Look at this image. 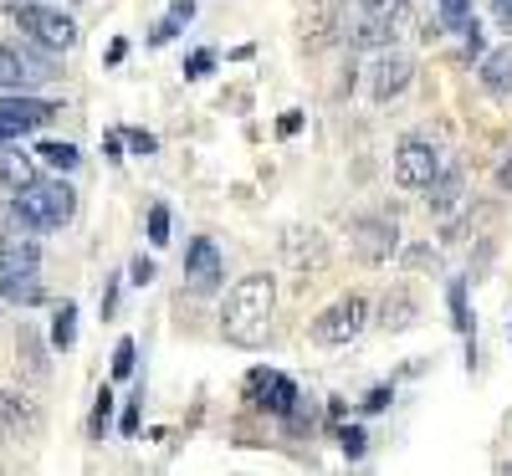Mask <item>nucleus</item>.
<instances>
[{
	"label": "nucleus",
	"instance_id": "nucleus-1",
	"mask_svg": "<svg viewBox=\"0 0 512 476\" xmlns=\"http://www.w3.org/2000/svg\"><path fill=\"white\" fill-rule=\"evenodd\" d=\"M272 313H277V282L267 272H251L226 292V313H221V333L236 349H256L272 333Z\"/></svg>",
	"mask_w": 512,
	"mask_h": 476
},
{
	"label": "nucleus",
	"instance_id": "nucleus-2",
	"mask_svg": "<svg viewBox=\"0 0 512 476\" xmlns=\"http://www.w3.org/2000/svg\"><path fill=\"white\" fill-rule=\"evenodd\" d=\"M72 215H77V190L62 180H31L11 200V221H21L26 231H57Z\"/></svg>",
	"mask_w": 512,
	"mask_h": 476
},
{
	"label": "nucleus",
	"instance_id": "nucleus-3",
	"mask_svg": "<svg viewBox=\"0 0 512 476\" xmlns=\"http://www.w3.org/2000/svg\"><path fill=\"white\" fill-rule=\"evenodd\" d=\"M410 21H415V11L405 6V0H379V6L359 11L349 41H354V47H379L384 52V47H395V41L410 31Z\"/></svg>",
	"mask_w": 512,
	"mask_h": 476
},
{
	"label": "nucleus",
	"instance_id": "nucleus-4",
	"mask_svg": "<svg viewBox=\"0 0 512 476\" xmlns=\"http://www.w3.org/2000/svg\"><path fill=\"white\" fill-rule=\"evenodd\" d=\"M364 323H369V302L359 292H349V297L328 302V308L313 318V343H323V349H344V343H354L364 333Z\"/></svg>",
	"mask_w": 512,
	"mask_h": 476
},
{
	"label": "nucleus",
	"instance_id": "nucleus-5",
	"mask_svg": "<svg viewBox=\"0 0 512 476\" xmlns=\"http://www.w3.org/2000/svg\"><path fill=\"white\" fill-rule=\"evenodd\" d=\"M11 11H16V26L31 41H41V47H52V52H72L77 47V21H67V16H57L47 6H31V0H21V6H11Z\"/></svg>",
	"mask_w": 512,
	"mask_h": 476
},
{
	"label": "nucleus",
	"instance_id": "nucleus-6",
	"mask_svg": "<svg viewBox=\"0 0 512 476\" xmlns=\"http://www.w3.org/2000/svg\"><path fill=\"white\" fill-rule=\"evenodd\" d=\"M349 236H354V251L364 256L369 267L390 262L395 246H400V226L390 221V215H359V221L349 226Z\"/></svg>",
	"mask_w": 512,
	"mask_h": 476
},
{
	"label": "nucleus",
	"instance_id": "nucleus-7",
	"mask_svg": "<svg viewBox=\"0 0 512 476\" xmlns=\"http://www.w3.org/2000/svg\"><path fill=\"white\" fill-rule=\"evenodd\" d=\"M436 169H441V154L425 144V139H400V149H395V185H405V190H425L436 180Z\"/></svg>",
	"mask_w": 512,
	"mask_h": 476
},
{
	"label": "nucleus",
	"instance_id": "nucleus-8",
	"mask_svg": "<svg viewBox=\"0 0 512 476\" xmlns=\"http://www.w3.org/2000/svg\"><path fill=\"white\" fill-rule=\"evenodd\" d=\"M221 282H226V262H221L216 241L195 236V241H190V256H185V287H190L195 297H205V292H216Z\"/></svg>",
	"mask_w": 512,
	"mask_h": 476
},
{
	"label": "nucleus",
	"instance_id": "nucleus-9",
	"mask_svg": "<svg viewBox=\"0 0 512 476\" xmlns=\"http://www.w3.org/2000/svg\"><path fill=\"white\" fill-rule=\"evenodd\" d=\"M0 430L16 441H31L41 436V410L31 395H21V389H0Z\"/></svg>",
	"mask_w": 512,
	"mask_h": 476
},
{
	"label": "nucleus",
	"instance_id": "nucleus-10",
	"mask_svg": "<svg viewBox=\"0 0 512 476\" xmlns=\"http://www.w3.org/2000/svg\"><path fill=\"white\" fill-rule=\"evenodd\" d=\"M246 400H251V405H267L272 415H292V405H297V384H292L287 374L256 369V374L246 379Z\"/></svg>",
	"mask_w": 512,
	"mask_h": 476
},
{
	"label": "nucleus",
	"instance_id": "nucleus-11",
	"mask_svg": "<svg viewBox=\"0 0 512 476\" xmlns=\"http://www.w3.org/2000/svg\"><path fill=\"white\" fill-rule=\"evenodd\" d=\"M410 77H415V62L384 47V57L369 67V88H374V98H379V103H390V98H400V93L410 88Z\"/></svg>",
	"mask_w": 512,
	"mask_h": 476
},
{
	"label": "nucleus",
	"instance_id": "nucleus-12",
	"mask_svg": "<svg viewBox=\"0 0 512 476\" xmlns=\"http://www.w3.org/2000/svg\"><path fill=\"white\" fill-rule=\"evenodd\" d=\"M57 113H62V108H57V103H47V98H26V93L0 98V128H11V134H26V128L52 123Z\"/></svg>",
	"mask_w": 512,
	"mask_h": 476
},
{
	"label": "nucleus",
	"instance_id": "nucleus-13",
	"mask_svg": "<svg viewBox=\"0 0 512 476\" xmlns=\"http://www.w3.org/2000/svg\"><path fill=\"white\" fill-rule=\"evenodd\" d=\"M282 256H287L292 267L318 272V267H328V241H323L313 226H292V231L282 236Z\"/></svg>",
	"mask_w": 512,
	"mask_h": 476
},
{
	"label": "nucleus",
	"instance_id": "nucleus-14",
	"mask_svg": "<svg viewBox=\"0 0 512 476\" xmlns=\"http://www.w3.org/2000/svg\"><path fill=\"white\" fill-rule=\"evenodd\" d=\"M6 267H41V246L36 236H26V226H0V272Z\"/></svg>",
	"mask_w": 512,
	"mask_h": 476
},
{
	"label": "nucleus",
	"instance_id": "nucleus-15",
	"mask_svg": "<svg viewBox=\"0 0 512 476\" xmlns=\"http://www.w3.org/2000/svg\"><path fill=\"white\" fill-rule=\"evenodd\" d=\"M41 267H6L0 272V297L6 302H21V308H31V302H41Z\"/></svg>",
	"mask_w": 512,
	"mask_h": 476
},
{
	"label": "nucleus",
	"instance_id": "nucleus-16",
	"mask_svg": "<svg viewBox=\"0 0 512 476\" xmlns=\"http://www.w3.org/2000/svg\"><path fill=\"white\" fill-rule=\"evenodd\" d=\"M425 190H431V215H451V210L461 205V190H466V185H461V169H456V164H441L436 180L425 185Z\"/></svg>",
	"mask_w": 512,
	"mask_h": 476
},
{
	"label": "nucleus",
	"instance_id": "nucleus-17",
	"mask_svg": "<svg viewBox=\"0 0 512 476\" xmlns=\"http://www.w3.org/2000/svg\"><path fill=\"white\" fill-rule=\"evenodd\" d=\"M36 180V159L31 154H21L11 139L0 144V185L6 190H21V185H31Z\"/></svg>",
	"mask_w": 512,
	"mask_h": 476
},
{
	"label": "nucleus",
	"instance_id": "nucleus-18",
	"mask_svg": "<svg viewBox=\"0 0 512 476\" xmlns=\"http://www.w3.org/2000/svg\"><path fill=\"white\" fill-rule=\"evenodd\" d=\"M482 88H487V93H497V98H507V93H512V41L482 57Z\"/></svg>",
	"mask_w": 512,
	"mask_h": 476
},
{
	"label": "nucleus",
	"instance_id": "nucleus-19",
	"mask_svg": "<svg viewBox=\"0 0 512 476\" xmlns=\"http://www.w3.org/2000/svg\"><path fill=\"white\" fill-rule=\"evenodd\" d=\"M16 354H21V364H26V374H31V379H47V374H52L47 343H41V333H36V328H26V323H21V338H16Z\"/></svg>",
	"mask_w": 512,
	"mask_h": 476
},
{
	"label": "nucleus",
	"instance_id": "nucleus-20",
	"mask_svg": "<svg viewBox=\"0 0 512 476\" xmlns=\"http://www.w3.org/2000/svg\"><path fill=\"white\" fill-rule=\"evenodd\" d=\"M190 16H195V0H175V6L164 11V21L149 31V41H154V47H164V41H175V36L190 26Z\"/></svg>",
	"mask_w": 512,
	"mask_h": 476
},
{
	"label": "nucleus",
	"instance_id": "nucleus-21",
	"mask_svg": "<svg viewBox=\"0 0 512 476\" xmlns=\"http://www.w3.org/2000/svg\"><path fill=\"white\" fill-rule=\"evenodd\" d=\"M379 323L390 328V333L410 328L415 323V297L410 292H390V297H384V308H379Z\"/></svg>",
	"mask_w": 512,
	"mask_h": 476
},
{
	"label": "nucleus",
	"instance_id": "nucleus-22",
	"mask_svg": "<svg viewBox=\"0 0 512 476\" xmlns=\"http://www.w3.org/2000/svg\"><path fill=\"white\" fill-rule=\"evenodd\" d=\"M26 82H31V72H26L21 52H16V47H0V88H11V93H21Z\"/></svg>",
	"mask_w": 512,
	"mask_h": 476
},
{
	"label": "nucleus",
	"instance_id": "nucleus-23",
	"mask_svg": "<svg viewBox=\"0 0 512 476\" xmlns=\"http://www.w3.org/2000/svg\"><path fill=\"white\" fill-rule=\"evenodd\" d=\"M72 338H77V308L62 302L57 318H52V343H57V349H72Z\"/></svg>",
	"mask_w": 512,
	"mask_h": 476
},
{
	"label": "nucleus",
	"instance_id": "nucleus-24",
	"mask_svg": "<svg viewBox=\"0 0 512 476\" xmlns=\"http://www.w3.org/2000/svg\"><path fill=\"white\" fill-rule=\"evenodd\" d=\"M36 154H41V159H47L52 169H77V159H82V154H77L72 144H41Z\"/></svg>",
	"mask_w": 512,
	"mask_h": 476
},
{
	"label": "nucleus",
	"instance_id": "nucleus-25",
	"mask_svg": "<svg viewBox=\"0 0 512 476\" xmlns=\"http://www.w3.org/2000/svg\"><path fill=\"white\" fill-rule=\"evenodd\" d=\"M451 323L472 338V313H466V287L461 282H451Z\"/></svg>",
	"mask_w": 512,
	"mask_h": 476
},
{
	"label": "nucleus",
	"instance_id": "nucleus-26",
	"mask_svg": "<svg viewBox=\"0 0 512 476\" xmlns=\"http://www.w3.org/2000/svg\"><path fill=\"white\" fill-rule=\"evenodd\" d=\"M134 359H139L134 338H118V349H113V374H118V379H128V374H134Z\"/></svg>",
	"mask_w": 512,
	"mask_h": 476
},
{
	"label": "nucleus",
	"instance_id": "nucleus-27",
	"mask_svg": "<svg viewBox=\"0 0 512 476\" xmlns=\"http://www.w3.org/2000/svg\"><path fill=\"white\" fill-rule=\"evenodd\" d=\"M108 420H113V395H108V389H98V405H93V436L98 441L108 436Z\"/></svg>",
	"mask_w": 512,
	"mask_h": 476
},
{
	"label": "nucleus",
	"instance_id": "nucleus-28",
	"mask_svg": "<svg viewBox=\"0 0 512 476\" xmlns=\"http://www.w3.org/2000/svg\"><path fill=\"white\" fill-rule=\"evenodd\" d=\"M149 241H154V246L169 241V205H154V210H149Z\"/></svg>",
	"mask_w": 512,
	"mask_h": 476
},
{
	"label": "nucleus",
	"instance_id": "nucleus-29",
	"mask_svg": "<svg viewBox=\"0 0 512 476\" xmlns=\"http://www.w3.org/2000/svg\"><path fill=\"white\" fill-rule=\"evenodd\" d=\"M338 446H344V456H364L369 451V436L359 425H349V430H338Z\"/></svg>",
	"mask_w": 512,
	"mask_h": 476
},
{
	"label": "nucleus",
	"instance_id": "nucleus-30",
	"mask_svg": "<svg viewBox=\"0 0 512 476\" xmlns=\"http://www.w3.org/2000/svg\"><path fill=\"white\" fill-rule=\"evenodd\" d=\"M466 11H472V0H441V21H446L451 31H461Z\"/></svg>",
	"mask_w": 512,
	"mask_h": 476
},
{
	"label": "nucleus",
	"instance_id": "nucleus-31",
	"mask_svg": "<svg viewBox=\"0 0 512 476\" xmlns=\"http://www.w3.org/2000/svg\"><path fill=\"white\" fill-rule=\"evenodd\" d=\"M390 400H395V389H390V384H374L369 395H364V410H369V415H379V410L390 405Z\"/></svg>",
	"mask_w": 512,
	"mask_h": 476
},
{
	"label": "nucleus",
	"instance_id": "nucleus-32",
	"mask_svg": "<svg viewBox=\"0 0 512 476\" xmlns=\"http://www.w3.org/2000/svg\"><path fill=\"white\" fill-rule=\"evenodd\" d=\"M139 405H144V384H139V395L128 400V410H123V436H139Z\"/></svg>",
	"mask_w": 512,
	"mask_h": 476
},
{
	"label": "nucleus",
	"instance_id": "nucleus-33",
	"mask_svg": "<svg viewBox=\"0 0 512 476\" xmlns=\"http://www.w3.org/2000/svg\"><path fill=\"white\" fill-rule=\"evenodd\" d=\"M128 282H134V287H149V282H154V262H149V256H134V267H128Z\"/></svg>",
	"mask_w": 512,
	"mask_h": 476
},
{
	"label": "nucleus",
	"instance_id": "nucleus-34",
	"mask_svg": "<svg viewBox=\"0 0 512 476\" xmlns=\"http://www.w3.org/2000/svg\"><path fill=\"white\" fill-rule=\"evenodd\" d=\"M210 67H216V52H190V62H185V77H205Z\"/></svg>",
	"mask_w": 512,
	"mask_h": 476
},
{
	"label": "nucleus",
	"instance_id": "nucleus-35",
	"mask_svg": "<svg viewBox=\"0 0 512 476\" xmlns=\"http://www.w3.org/2000/svg\"><path fill=\"white\" fill-rule=\"evenodd\" d=\"M123 139L134 144V154H154V149H159V139H154V134H144V128H128Z\"/></svg>",
	"mask_w": 512,
	"mask_h": 476
},
{
	"label": "nucleus",
	"instance_id": "nucleus-36",
	"mask_svg": "<svg viewBox=\"0 0 512 476\" xmlns=\"http://www.w3.org/2000/svg\"><path fill=\"white\" fill-rule=\"evenodd\" d=\"M118 313V277H108V287H103V318H113Z\"/></svg>",
	"mask_w": 512,
	"mask_h": 476
},
{
	"label": "nucleus",
	"instance_id": "nucleus-37",
	"mask_svg": "<svg viewBox=\"0 0 512 476\" xmlns=\"http://www.w3.org/2000/svg\"><path fill=\"white\" fill-rule=\"evenodd\" d=\"M297 128H303V113H282V118H277V134H282V139H292Z\"/></svg>",
	"mask_w": 512,
	"mask_h": 476
},
{
	"label": "nucleus",
	"instance_id": "nucleus-38",
	"mask_svg": "<svg viewBox=\"0 0 512 476\" xmlns=\"http://www.w3.org/2000/svg\"><path fill=\"white\" fill-rule=\"evenodd\" d=\"M497 185L512 195V154H507V159H502V169H497Z\"/></svg>",
	"mask_w": 512,
	"mask_h": 476
},
{
	"label": "nucleus",
	"instance_id": "nucleus-39",
	"mask_svg": "<svg viewBox=\"0 0 512 476\" xmlns=\"http://www.w3.org/2000/svg\"><path fill=\"white\" fill-rule=\"evenodd\" d=\"M118 149H123V134H108V139H103V154H108V159H123Z\"/></svg>",
	"mask_w": 512,
	"mask_h": 476
},
{
	"label": "nucleus",
	"instance_id": "nucleus-40",
	"mask_svg": "<svg viewBox=\"0 0 512 476\" xmlns=\"http://www.w3.org/2000/svg\"><path fill=\"white\" fill-rule=\"evenodd\" d=\"M497 21H502V26H512V0H497Z\"/></svg>",
	"mask_w": 512,
	"mask_h": 476
},
{
	"label": "nucleus",
	"instance_id": "nucleus-41",
	"mask_svg": "<svg viewBox=\"0 0 512 476\" xmlns=\"http://www.w3.org/2000/svg\"><path fill=\"white\" fill-rule=\"evenodd\" d=\"M354 6H359V11H369V6H379V0H354Z\"/></svg>",
	"mask_w": 512,
	"mask_h": 476
},
{
	"label": "nucleus",
	"instance_id": "nucleus-42",
	"mask_svg": "<svg viewBox=\"0 0 512 476\" xmlns=\"http://www.w3.org/2000/svg\"><path fill=\"white\" fill-rule=\"evenodd\" d=\"M0 6H21V0H0Z\"/></svg>",
	"mask_w": 512,
	"mask_h": 476
},
{
	"label": "nucleus",
	"instance_id": "nucleus-43",
	"mask_svg": "<svg viewBox=\"0 0 512 476\" xmlns=\"http://www.w3.org/2000/svg\"><path fill=\"white\" fill-rule=\"evenodd\" d=\"M0 471H6V466H0Z\"/></svg>",
	"mask_w": 512,
	"mask_h": 476
}]
</instances>
